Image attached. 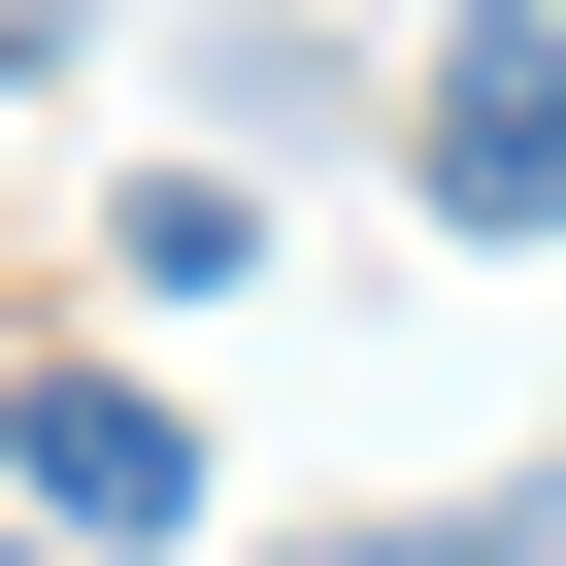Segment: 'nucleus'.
Returning <instances> with one entry per match:
<instances>
[{
    "label": "nucleus",
    "mask_w": 566,
    "mask_h": 566,
    "mask_svg": "<svg viewBox=\"0 0 566 566\" xmlns=\"http://www.w3.org/2000/svg\"><path fill=\"white\" fill-rule=\"evenodd\" d=\"M400 200H433V233H566V34H467L433 134H400Z\"/></svg>",
    "instance_id": "nucleus-2"
},
{
    "label": "nucleus",
    "mask_w": 566,
    "mask_h": 566,
    "mask_svg": "<svg viewBox=\"0 0 566 566\" xmlns=\"http://www.w3.org/2000/svg\"><path fill=\"white\" fill-rule=\"evenodd\" d=\"M301 566H533V533H500V500H467V533H301Z\"/></svg>",
    "instance_id": "nucleus-3"
},
{
    "label": "nucleus",
    "mask_w": 566,
    "mask_h": 566,
    "mask_svg": "<svg viewBox=\"0 0 566 566\" xmlns=\"http://www.w3.org/2000/svg\"><path fill=\"white\" fill-rule=\"evenodd\" d=\"M0 467H34V533H67V566L200 533V400H134V367H34V400H0Z\"/></svg>",
    "instance_id": "nucleus-1"
},
{
    "label": "nucleus",
    "mask_w": 566,
    "mask_h": 566,
    "mask_svg": "<svg viewBox=\"0 0 566 566\" xmlns=\"http://www.w3.org/2000/svg\"><path fill=\"white\" fill-rule=\"evenodd\" d=\"M433 34H566V0H433Z\"/></svg>",
    "instance_id": "nucleus-4"
},
{
    "label": "nucleus",
    "mask_w": 566,
    "mask_h": 566,
    "mask_svg": "<svg viewBox=\"0 0 566 566\" xmlns=\"http://www.w3.org/2000/svg\"><path fill=\"white\" fill-rule=\"evenodd\" d=\"M533 566H566V500H533Z\"/></svg>",
    "instance_id": "nucleus-5"
}]
</instances>
